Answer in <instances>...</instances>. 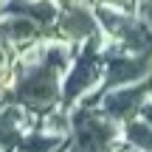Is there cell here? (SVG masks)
<instances>
[{"label": "cell", "instance_id": "14", "mask_svg": "<svg viewBox=\"0 0 152 152\" xmlns=\"http://www.w3.org/2000/svg\"><path fill=\"white\" fill-rule=\"evenodd\" d=\"M14 152H20V149H14Z\"/></svg>", "mask_w": 152, "mask_h": 152}, {"label": "cell", "instance_id": "12", "mask_svg": "<svg viewBox=\"0 0 152 152\" xmlns=\"http://www.w3.org/2000/svg\"><path fill=\"white\" fill-rule=\"evenodd\" d=\"M141 115H144V118H147L149 124H152V102H147V104H144V110H141Z\"/></svg>", "mask_w": 152, "mask_h": 152}, {"label": "cell", "instance_id": "11", "mask_svg": "<svg viewBox=\"0 0 152 152\" xmlns=\"http://www.w3.org/2000/svg\"><path fill=\"white\" fill-rule=\"evenodd\" d=\"M107 152H141V149L130 147V144H127V141H121V138H118V141H115V144H113V147H110Z\"/></svg>", "mask_w": 152, "mask_h": 152}, {"label": "cell", "instance_id": "1", "mask_svg": "<svg viewBox=\"0 0 152 152\" xmlns=\"http://www.w3.org/2000/svg\"><path fill=\"white\" fill-rule=\"evenodd\" d=\"M73 51H76V45L48 37L42 59L34 62V65L17 68L20 73H17V85L11 90L9 102H17L20 107H26L34 118L59 107L62 104V76H65L68 65L73 59Z\"/></svg>", "mask_w": 152, "mask_h": 152}, {"label": "cell", "instance_id": "2", "mask_svg": "<svg viewBox=\"0 0 152 152\" xmlns=\"http://www.w3.org/2000/svg\"><path fill=\"white\" fill-rule=\"evenodd\" d=\"M104 79V51H102V34L87 42L76 45L73 59L62 76V107L71 110L82 99L99 93Z\"/></svg>", "mask_w": 152, "mask_h": 152}, {"label": "cell", "instance_id": "7", "mask_svg": "<svg viewBox=\"0 0 152 152\" xmlns=\"http://www.w3.org/2000/svg\"><path fill=\"white\" fill-rule=\"evenodd\" d=\"M0 37L14 51H20V48H26V45L37 42V39L48 37V34H45V28H39L31 17L20 14V11H3V14H0Z\"/></svg>", "mask_w": 152, "mask_h": 152}, {"label": "cell", "instance_id": "5", "mask_svg": "<svg viewBox=\"0 0 152 152\" xmlns=\"http://www.w3.org/2000/svg\"><path fill=\"white\" fill-rule=\"evenodd\" d=\"M152 96V76L132 85H121V87H110V90H99V110L104 115H110L113 121L124 124L127 118L138 115L144 110V104Z\"/></svg>", "mask_w": 152, "mask_h": 152}, {"label": "cell", "instance_id": "13", "mask_svg": "<svg viewBox=\"0 0 152 152\" xmlns=\"http://www.w3.org/2000/svg\"><path fill=\"white\" fill-rule=\"evenodd\" d=\"M9 3H11V0H0V14L6 11V6H9Z\"/></svg>", "mask_w": 152, "mask_h": 152}, {"label": "cell", "instance_id": "10", "mask_svg": "<svg viewBox=\"0 0 152 152\" xmlns=\"http://www.w3.org/2000/svg\"><path fill=\"white\" fill-rule=\"evenodd\" d=\"M93 6H107V9H118V11H135L138 0H90Z\"/></svg>", "mask_w": 152, "mask_h": 152}, {"label": "cell", "instance_id": "4", "mask_svg": "<svg viewBox=\"0 0 152 152\" xmlns=\"http://www.w3.org/2000/svg\"><path fill=\"white\" fill-rule=\"evenodd\" d=\"M102 26L96 17V6L90 0H68L59 6V14L54 23V37L65 39L71 45H82L87 39L99 37Z\"/></svg>", "mask_w": 152, "mask_h": 152}, {"label": "cell", "instance_id": "6", "mask_svg": "<svg viewBox=\"0 0 152 152\" xmlns=\"http://www.w3.org/2000/svg\"><path fill=\"white\" fill-rule=\"evenodd\" d=\"M34 127V115L17 102L0 104V152H14L23 132Z\"/></svg>", "mask_w": 152, "mask_h": 152}, {"label": "cell", "instance_id": "9", "mask_svg": "<svg viewBox=\"0 0 152 152\" xmlns=\"http://www.w3.org/2000/svg\"><path fill=\"white\" fill-rule=\"evenodd\" d=\"M121 141H127L130 147H135L141 152H152V124L141 113L127 118L121 124Z\"/></svg>", "mask_w": 152, "mask_h": 152}, {"label": "cell", "instance_id": "8", "mask_svg": "<svg viewBox=\"0 0 152 152\" xmlns=\"http://www.w3.org/2000/svg\"><path fill=\"white\" fill-rule=\"evenodd\" d=\"M17 149L20 152H65L68 149V138L56 135V132H48V130L34 124V127H28L23 132Z\"/></svg>", "mask_w": 152, "mask_h": 152}, {"label": "cell", "instance_id": "3", "mask_svg": "<svg viewBox=\"0 0 152 152\" xmlns=\"http://www.w3.org/2000/svg\"><path fill=\"white\" fill-rule=\"evenodd\" d=\"M121 138V124L99 110V104L79 102L71 107V135L65 152H107Z\"/></svg>", "mask_w": 152, "mask_h": 152}]
</instances>
